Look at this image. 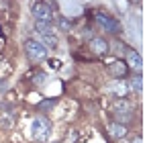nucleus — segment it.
<instances>
[{
    "label": "nucleus",
    "mask_w": 145,
    "mask_h": 143,
    "mask_svg": "<svg viewBox=\"0 0 145 143\" xmlns=\"http://www.w3.org/2000/svg\"><path fill=\"white\" fill-rule=\"evenodd\" d=\"M55 4H43V2H37L33 4V16H35V23H39V25H49L53 23V10H55Z\"/></svg>",
    "instance_id": "obj_1"
},
{
    "label": "nucleus",
    "mask_w": 145,
    "mask_h": 143,
    "mask_svg": "<svg viewBox=\"0 0 145 143\" xmlns=\"http://www.w3.org/2000/svg\"><path fill=\"white\" fill-rule=\"evenodd\" d=\"M25 53L29 57V61H33V63H39V61H43L47 57V49L39 41H35V39L25 41Z\"/></svg>",
    "instance_id": "obj_2"
},
{
    "label": "nucleus",
    "mask_w": 145,
    "mask_h": 143,
    "mask_svg": "<svg viewBox=\"0 0 145 143\" xmlns=\"http://www.w3.org/2000/svg\"><path fill=\"white\" fill-rule=\"evenodd\" d=\"M51 129H53L51 127V121L47 117H37L33 121V139L35 141H47Z\"/></svg>",
    "instance_id": "obj_3"
},
{
    "label": "nucleus",
    "mask_w": 145,
    "mask_h": 143,
    "mask_svg": "<svg viewBox=\"0 0 145 143\" xmlns=\"http://www.w3.org/2000/svg\"><path fill=\"white\" fill-rule=\"evenodd\" d=\"M96 23H98L104 31H108V33H119L121 31V23L117 21V18H112V16H108V14H98L96 16Z\"/></svg>",
    "instance_id": "obj_4"
},
{
    "label": "nucleus",
    "mask_w": 145,
    "mask_h": 143,
    "mask_svg": "<svg viewBox=\"0 0 145 143\" xmlns=\"http://www.w3.org/2000/svg\"><path fill=\"white\" fill-rule=\"evenodd\" d=\"M88 47H90V51L94 55H106L108 53V41H106L104 37H92Z\"/></svg>",
    "instance_id": "obj_5"
},
{
    "label": "nucleus",
    "mask_w": 145,
    "mask_h": 143,
    "mask_svg": "<svg viewBox=\"0 0 145 143\" xmlns=\"http://www.w3.org/2000/svg\"><path fill=\"white\" fill-rule=\"evenodd\" d=\"M108 74L112 76V78L121 80V78H125V76L129 74V65L125 63V61H121V59H117V61H112L108 65Z\"/></svg>",
    "instance_id": "obj_6"
},
{
    "label": "nucleus",
    "mask_w": 145,
    "mask_h": 143,
    "mask_svg": "<svg viewBox=\"0 0 145 143\" xmlns=\"http://www.w3.org/2000/svg\"><path fill=\"white\" fill-rule=\"evenodd\" d=\"M39 43L45 47V49H55L57 47V37L53 35L51 29H45V31H39Z\"/></svg>",
    "instance_id": "obj_7"
},
{
    "label": "nucleus",
    "mask_w": 145,
    "mask_h": 143,
    "mask_svg": "<svg viewBox=\"0 0 145 143\" xmlns=\"http://www.w3.org/2000/svg\"><path fill=\"white\" fill-rule=\"evenodd\" d=\"M125 63L131 65V68H137V70L143 68V59H141L139 51H135V49H127V61Z\"/></svg>",
    "instance_id": "obj_8"
},
{
    "label": "nucleus",
    "mask_w": 145,
    "mask_h": 143,
    "mask_svg": "<svg viewBox=\"0 0 145 143\" xmlns=\"http://www.w3.org/2000/svg\"><path fill=\"white\" fill-rule=\"evenodd\" d=\"M108 133H110L112 139H125V135H127V127L119 125V123H110V125H108Z\"/></svg>",
    "instance_id": "obj_9"
},
{
    "label": "nucleus",
    "mask_w": 145,
    "mask_h": 143,
    "mask_svg": "<svg viewBox=\"0 0 145 143\" xmlns=\"http://www.w3.org/2000/svg\"><path fill=\"white\" fill-rule=\"evenodd\" d=\"M114 112H135V108L131 102H127V98H119L114 102Z\"/></svg>",
    "instance_id": "obj_10"
},
{
    "label": "nucleus",
    "mask_w": 145,
    "mask_h": 143,
    "mask_svg": "<svg viewBox=\"0 0 145 143\" xmlns=\"http://www.w3.org/2000/svg\"><path fill=\"white\" fill-rule=\"evenodd\" d=\"M135 119V112H114V123L119 125H127Z\"/></svg>",
    "instance_id": "obj_11"
},
{
    "label": "nucleus",
    "mask_w": 145,
    "mask_h": 143,
    "mask_svg": "<svg viewBox=\"0 0 145 143\" xmlns=\"http://www.w3.org/2000/svg\"><path fill=\"white\" fill-rule=\"evenodd\" d=\"M129 88L135 90V92H141V88H143V76H141V74H137V76L131 80V86H129Z\"/></svg>",
    "instance_id": "obj_12"
},
{
    "label": "nucleus",
    "mask_w": 145,
    "mask_h": 143,
    "mask_svg": "<svg viewBox=\"0 0 145 143\" xmlns=\"http://www.w3.org/2000/svg\"><path fill=\"white\" fill-rule=\"evenodd\" d=\"M57 25H59L61 31H70V29H72V21L67 16H59V18H57Z\"/></svg>",
    "instance_id": "obj_13"
},
{
    "label": "nucleus",
    "mask_w": 145,
    "mask_h": 143,
    "mask_svg": "<svg viewBox=\"0 0 145 143\" xmlns=\"http://www.w3.org/2000/svg\"><path fill=\"white\" fill-rule=\"evenodd\" d=\"M55 106V100L53 98H47V100H43L41 104H39V110H49V108H53Z\"/></svg>",
    "instance_id": "obj_14"
},
{
    "label": "nucleus",
    "mask_w": 145,
    "mask_h": 143,
    "mask_svg": "<svg viewBox=\"0 0 145 143\" xmlns=\"http://www.w3.org/2000/svg\"><path fill=\"white\" fill-rule=\"evenodd\" d=\"M76 139H78V131H70L67 133V137H65V143H76Z\"/></svg>",
    "instance_id": "obj_15"
},
{
    "label": "nucleus",
    "mask_w": 145,
    "mask_h": 143,
    "mask_svg": "<svg viewBox=\"0 0 145 143\" xmlns=\"http://www.w3.org/2000/svg\"><path fill=\"white\" fill-rule=\"evenodd\" d=\"M8 90V80L4 78V80H0V94H4Z\"/></svg>",
    "instance_id": "obj_16"
},
{
    "label": "nucleus",
    "mask_w": 145,
    "mask_h": 143,
    "mask_svg": "<svg viewBox=\"0 0 145 143\" xmlns=\"http://www.w3.org/2000/svg\"><path fill=\"white\" fill-rule=\"evenodd\" d=\"M49 63H51V68H59V65H61V63H59V59H51Z\"/></svg>",
    "instance_id": "obj_17"
},
{
    "label": "nucleus",
    "mask_w": 145,
    "mask_h": 143,
    "mask_svg": "<svg viewBox=\"0 0 145 143\" xmlns=\"http://www.w3.org/2000/svg\"><path fill=\"white\" fill-rule=\"evenodd\" d=\"M131 143H143V139H141V137H137V139H133Z\"/></svg>",
    "instance_id": "obj_18"
},
{
    "label": "nucleus",
    "mask_w": 145,
    "mask_h": 143,
    "mask_svg": "<svg viewBox=\"0 0 145 143\" xmlns=\"http://www.w3.org/2000/svg\"><path fill=\"white\" fill-rule=\"evenodd\" d=\"M121 143H127V141H125V139H121Z\"/></svg>",
    "instance_id": "obj_19"
},
{
    "label": "nucleus",
    "mask_w": 145,
    "mask_h": 143,
    "mask_svg": "<svg viewBox=\"0 0 145 143\" xmlns=\"http://www.w3.org/2000/svg\"><path fill=\"white\" fill-rule=\"evenodd\" d=\"M55 143H59V141H55Z\"/></svg>",
    "instance_id": "obj_20"
}]
</instances>
